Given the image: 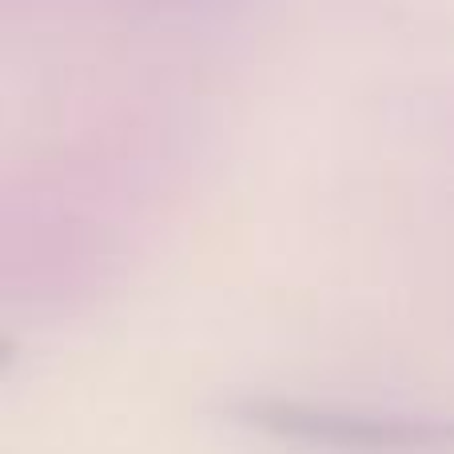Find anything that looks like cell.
I'll return each mask as SVG.
<instances>
[{"label":"cell","instance_id":"obj_1","mask_svg":"<svg viewBox=\"0 0 454 454\" xmlns=\"http://www.w3.org/2000/svg\"><path fill=\"white\" fill-rule=\"evenodd\" d=\"M227 419L267 439L327 454H454V419L447 415L247 395L227 407Z\"/></svg>","mask_w":454,"mask_h":454}]
</instances>
